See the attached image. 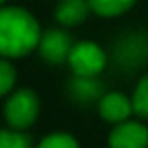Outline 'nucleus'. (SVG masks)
Masks as SVG:
<instances>
[{
    "label": "nucleus",
    "mask_w": 148,
    "mask_h": 148,
    "mask_svg": "<svg viewBox=\"0 0 148 148\" xmlns=\"http://www.w3.org/2000/svg\"><path fill=\"white\" fill-rule=\"evenodd\" d=\"M132 106H134V114H138L140 118H148V75H144L138 81L132 97Z\"/></svg>",
    "instance_id": "10"
},
{
    "label": "nucleus",
    "mask_w": 148,
    "mask_h": 148,
    "mask_svg": "<svg viewBox=\"0 0 148 148\" xmlns=\"http://www.w3.org/2000/svg\"><path fill=\"white\" fill-rule=\"evenodd\" d=\"M69 65L75 77H95L106 67V53L91 41L75 43L69 53Z\"/></svg>",
    "instance_id": "3"
},
{
    "label": "nucleus",
    "mask_w": 148,
    "mask_h": 148,
    "mask_svg": "<svg viewBox=\"0 0 148 148\" xmlns=\"http://www.w3.org/2000/svg\"><path fill=\"white\" fill-rule=\"evenodd\" d=\"M37 148H79V146H77V140L73 136H69L65 132H57V134L43 138Z\"/></svg>",
    "instance_id": "11"
},
{
    "label": "nucleus",
    "mask_w": 148,
    "mask_h": 148,
    "mask_svg": "<svg viewBox=\"0 0 148 148\" xmlns=\"http://www.w3.org/2000/svg\"><path fill=\"white\" fill-rule=\"evenodd\" d=\"M41 29L31 12L6 6L0 12V51L4 57H23L41 45Z\"/></svg>",
    "instance_id": "1"
},
{
    "label": "nucleus",
    "mask_w": 148,
    "mask_h": 148,
    "mask_svg": "<svg viewBox=\"0 0 148 148\" xmlns=\"http://www.w3.org/2000/svg\"><path fill=\"white\" fill-rule=\"evenodd\" d=\"M91 10L89 0H61L57 6V21L65 27H75L85 21L87 12Z\"/></svg>",
    "instance_id": "7"
},
{
    "label": "nucleus",
    "mask_w": 148,
    "mask_h": 148,
    "mask_svg": "<svg viewBox=\"0 0 148 148\" xmlns=\"http://www.w3.org/2000/svg\"><path fill=\"white\" fill-rule=\"evenodd\" d=\"M136 0H89V6L99 16H118L126 12Z\"/></svg>",
    "instance_id": "9"
},
{
    "label": "nucleus",
    "mask_w": 148,
    "mask_h": 148,
    "mask_svg": "<svg viewBox=\"0 0 148 148\" xmlns=\"http://www.w3.org/2000/svg\"><path fill=\"white\" fill-rule=\"evenodd\" d=\"M0 148H31V142L18 130H4L0 134Z\"/></svg>",
    "instance_id": "12"
},
{
    "label": "nucleus",
    "mask_w": 148,
    "mask_h": 148,
    "mask_svg": "<svg viewBox=\"0 0 148 148\" xmlns=\"http://www.w3.org/2000/svg\"><path fill=\"white\" fill-rule=\"evenodd\" d=\"M108 144L110 148H148V128L140 122H122L112 130Z\"/></svg>",
    "instance_id": "4"
},
{
    "label": "nucleus",
    "mask_w": 148,
    "mask_h": 148,
    "mask_svg": "<svg viewBox=\"0 0 148 148\" xmlns=\"http://www.w3.org/2000/svg\"><path fill=\"white\" fill-rule=\"evenodd\" d=\"M14 81H16V71H14V67L4 59L2 63H0V93L6 95V93L12 89Z\"/></svg>",
    "instance_id": "13"
},
{
    "label": "nucleus",
    "mask_w": 148,
    "mask_h": 148,
    "mask_svg": "<svg viewBox=\"0 0 148 148\" xmlns=\"http://www.w3.org/2000/svg\"><path fill=\"white\" fill-rule=\"evenodd\" d=\"M71 93L75 99L81 101H91L95 97H99L101 93V83L95 81L93 77H75L71 81Z\"/></svg>",
    "instance_id": "8"
},
{
    "label": "nucleus",
    "mask_w": 148,
    "mask_h": 148,
    "mask_svg": "<svg viewBox=\"0 0 148 148\" xmlns=\"http://www.w3.org/2000/svg\"><path fill=\"white\" fill-rule=\"evenodd\" d=\"M37 114H39V99L31 89L14 91L4 106V116L12 130H25L33 126V122L37 120Z\"/></svg>",
    "instance_id": "2"
},
{
    "label": "nucleus",
    "mask_w": 148,
    "mask_h": 148,
    "mask_svg": "<svg viewBox=\"0 0 148 148\" xmlns=\"http://www.w3.org/2000/svg\"><path fill=\"white\" fill-rule=\"evenodd\" d=\"M73 45L75 43H71V37L65 31H49L43 35L39 51L45 61L57 65V63L69 61V53H71Z\"/></svg>",
    "instance_id": "5"
},
{
    "label": "nucleus",
    "mask_w": 148,
    "mask_h": 148,
    "mask_svg": "<svg viewBox=\"0 0 148 148\" xmlns=\"http://www.w3.org/2000/svg\"><path fill=\"white\" fill-rule=\"evenodd\" d=\"M132 112H134V106L124 93L112 91L99 97V114L106 122H112V124L128 122Z\"/></svg>",
    "instance_id": "6"
}]
</instances>
